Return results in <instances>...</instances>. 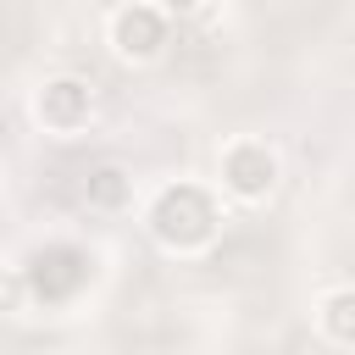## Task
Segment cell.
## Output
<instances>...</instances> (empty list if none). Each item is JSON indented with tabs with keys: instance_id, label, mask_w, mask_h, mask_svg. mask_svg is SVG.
Returning <instances> with one entry per match:
<instances>
[{
	"instance_id": "1",
	"label": "cell",
	"mask_w": 355,
	"mask_h": 355,
	"mask_svg": "<svg viewBox=\"0 0 355 355\" xmlns=\"http://www.w3.org/2000/svg\"><path fill=\"white\" fill-rule=\"evenodd\" d=\"M216 227H222V211H216V200H211L200 183H172V189H161L155 205H150V233H155V244H161V250H178V255L205 250V244L216 239Z\"/></svg>"
},
{
	"instance_id": "2",
	"label": "cell",
	"mask_w": 355,
	"mask_h": 355,
	"mask_svg": "<svg viewBox=\"0 0 355 355\" xmlns=\"http://www.w3.org/2000/svg\"><path fill=\"white\" fill-rule=\"evenodd\" d=\"M222 189L244 205H261L277 189V155L266 139H233L222 150Z\"/></svg>"
},
{
	"instance_id": "3",
	"label": "cell",
	"mask_w": 355,
	"mask_h": 355,
	"mask_svg": "<svg viewBox=\"0 0 355 355\" xmlns=\"http://www.w3.org/2000/svg\"><path fill=\"white\" fill-rule=\"evenodd\" d=\"M22 272H28L33 300H44V305H67V300L89 283V255L72 250V244H50V250H39Z\"/></svg>"
},
{
	"instance_id": "4",
	"label": "cell",
	"mask_w": 355,
	"mask_h": 355,
	"mask_svg": "<svg viewBox=\"0 0 355 355\" xmlns=\"http://www.w3.org/2000/svg\"><path fill=\"white\" fill-rule=\"evenodd\" d=\"M33 116H39L50 133H78V128H89V116H94V89H89V78H72V72L44 78V89L33 94Z\"/></svg>"
},
{
	"instance_id": "5",
	"label": "cell",
	"mask_w": 355,
	"mask_h": 355,
	"mask_svg": "<svg viewBox=\"0 0 355 355\" xmlns=\"http://www.w3.org/2000/svg\"><path fill=\"white\" fill-rule=\"evenodd\" d=\"M166 11L161 6H116L111 11V50L122 61H155L166 50Z\"/></svg>"
},
{
	"instance_id": "6",
	"label": "cell",
	"mask_w": 355,
	"mask_h": 355,
	"mask_svg": "<svg viewBox=\"0 0 355 355\" xmlns=\"http://www.w3.org/2000/svg\"><path fill=\"white\" fill-rule=\"evenodd\" d=\"M316 316H322V333L333 344H355V288H333Z\"/></svg>"
},
{
	"instance_id": "7",
	"label": "cell",
	"mask_w": 355,
	"mask_h": 355,
	"mask_svg": "<svg viewBox=\"0 0 355 355\" xmlns=\"http://www.w3.org/2000/svg\"><path fill=\"white\" fill-rule=\"evenodd\" d=\"M83 200H89V205H100V211H116V205H128V172H122V166H100V172H89V189H83Z\"/></svg>"
},
{
	"instance_id": "8",
	"label": "cell",
	"mask_w": 355,
	"mask_h": 355,
	"mask_svg": "<svg viewBox=\"0 0 355 355\" xmlns=\"http://www.w3.org/2000/svg\"><path fill=\"white\" fill-rule=\"evenodd\" d=\"M28 300H33V288H28V272H22V266H0V316H17V311H28Z\"/></svg>"
}]
</instances>
